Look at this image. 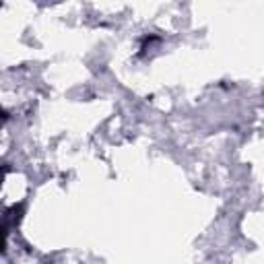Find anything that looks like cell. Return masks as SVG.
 <instances>
[{
  "label": "cell",
  "mask_w": 264,
  "mask_h": 264,
  "mask_svg": "<svg viewBox=\"0 0 264 264\" xmlns=\"http://www.w3.org/2000/svg\"><path fill=\"white\" fill-rule=\"evenodd\" d=\"M9 171V167L7 165H3V167H0V182H3V178H5V173Z\"/></svg>",
  "instance_id": "2"
},
{
  "label": "cell",
  "mask_w": 264,
  "mask_h": 264,
  "mask_svg": "<svg viewBox=\"0 0 264 264\" xmlns=\"http://www.w3.org/2000/svg\"><path fill=\"white\" fill-rule=\"evenodd\" d=\"M5 245H7V229L0 227V252H5Z\"/></svg>",
  "instance_id": "1"
}]
</instances>
